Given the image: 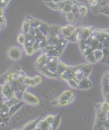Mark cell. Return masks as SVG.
<instances>
[{"label":"cell","instance_id":"8d00e7d4","mask_svg":"<svg viewBox=\"0 0 109 130\" xmlns=\"http://www.w3.org/2000/svg\"><path fill=\"white\" fill-rule=\"evenodd\" d=\"M6 26H7L6 17L5 16H0V27H1V29H4Z\"/></svg>","mask_w":109,"mask_h":130},{"label":"cell","instance_id":"2e32d148","mask_svg":"<svg viewBox=\"0 0 109 130\" xmlns=\"http://www.w3.org/2000/svg\"><path fill=\"white\" fill-rule=\"evenodd\" d=\"M64 17H65V20H66L69 24H73L75 20H77V18H78L72 11H71V12H65L64 13Z\"/></svg>","mask_w":109,"mask_h":130},{"label":"cell","instance_id":"ba28073f","mask_svg":"<svg viewBox=\"0 0 109 130\" xmlns=\"http://www.w3.org/2000/svg\"><path fill=\"white\" fill-rule=\"evenodd\" d=\"M74 98H75L74 92L72 90H65L58 96V99L59 100H71V99H74Z\"/></svg>","mask_w":109,"mask_h":130},{"label":"cell","instance_id":"484cf974","mask_svg":"<svg viewBox=\"0 0 109 130\" xmlns=\"http://www.w3.org/2000/svg\"><path fill=\"white\" fill-rule=\"evenodd\" d=\"M60 122H61V115H59V116H56L55 117V120H54L53 124H52V129L53 130L58 129L59 126H60Z\"/></svg>","mask_w":109,"mask_h":130},{"label":"cell","instance_id":"cb8c5ba5","mask_svg":"<svg viewBox=\"0 0 109 130\" xmlns=\"http://www.w3.org/2000/svg\"><path fill=\"white\" fill-rule=\"evenodd\" d=\"M50 57H60V56L62 55V53L60 52L59 50H52V51H48V52H46Z\"/></svg>","mask_w":109,"mask_h":130},{"label":"cell","instance_id":"60d3db41","mask_svg":"<svg viewBox=\"0 0 109 130\" xmlns=\"http://www.w3.org/2000/svg\"><path fill=\"white\" fill-rule=\"evenodd\" d=\"M72 8H73V5H66V6L64 7V9H63V13L71 12V11H72Z\"/></svg>","mask_w":109,"mask_h":130},{"label":"cell","instance_id":"836d02e7","mask_svg":"<svg viewBox=\"0 0 109 130\" xmlns=\"http://www.w3.org/2000/svg\"><path fill=\"white\" fill-rule=\"evenodd\" d=\"M86 61H87V62H89L90 64H92V63H96L97 59H96V57H94V54L92 53V54H90V55L86 56Z\"/></svg>","mask_w":109,"mask_h":130},{"label":"cell","instance_id":"ab89813d","mask_svg":"<svg viewBox=\"0 0 109 130\" xmlns=\"http://www.w3.org/2000/svg\"><path fill=\"white\" fill-rule=\"evenodd\" d=\"M34 78V82H35V85H38L42 83V76H39V75H36V76L33 77Z\"/></svg>","mask_w":109,"mask_h":130},{"label":"cell","instance_id":"74e56055","mask_svg":"<svg viewBox=\"0 0 109 130\" xmlns=\"http://www.w3.org/2000/svg\"><path fill=\"white\" fill-rule=\"evenodd\" d=\"M66 6V2H65V0H62V1L58 2V10H61V11H63L64 7Z\"/></svg>","mask_w":109,"mask_h":130},{"label":"cell","instance_id":"4fadbf2b","mask_svg":"<svg viewBox=\"0 0 109 130\" xmlns=\"http://www.w3.org/2000/svg\"><path fill=\"white\" fill-rule=\"evenodd\" d=\"M61 32V27L58 25H50L48 29V36H56Z\"/></svg>","mask_w":109,"mask_h":130},{"label":"cell","instance_id":"d590c367","mask_svg":"<svg viewBox=\"0 0 109 130\" xmlns=\"http://www.w3.org/2000/svg\"><path fill=\"white\" fill-rule=\"evenodd\" d=\"M72 12L74 13L77 17H79L80 16V9H79V4H75L73 5V8H72Z\"/></svg>","mask_w":109,"mask_h":130},{"label":"cell","instance_id":"ac0fdd59","mask_svg":"<svg viewBox=\"0 0 109 130\" xmlns=\"http://www.w3.org/2000/svg\"><path fill=\"white\" fill-rule=\"evenodd\" d=\"M69 69V65H66L64 63V62H61L60 61V63H59V66H58V74H59V76H61L63 73L66 71V70Z\"/></svg>","mask_w":109,"mask_h":130},{"label":"cell","instance_id":"3957f363","mask_svg":"<svg viewBox=\"0 0 109 130\" xmlns=\"http://www.w3.org/2000/svg\"><path fill=\"white\" fill-rule=\"evenodd\" d=\"M75 29H77V27L73 25V24H69L67 26L61 27V32H62V35H63L65 38L67 39L71 35H73V32L75 31Z\"/></svg>","mask_w":109,"mask_h":130},{"label":"cell","instance_id":"8fae6325","mask_svg":"<svg viewBox=\"0 0 109 130\" xmlns=\"http://www.w3.org/2000/svg\"><path fill=\"white\" fill-rule=\"evenodd\" d=\"M31 28H32V23H31V20H29V18L27 17L26 19L23 21V26H21V31H23L24 34H28V32L31 31Z\"/></svg>","mask_w":109,"mask_h":130},{"label":"cell","instance_id":"603a6c76","mask_svg":"<svg viewBox=\"0 0 109 130\" xmlns=\"http://www.w3.org/2000/svg\"><path fill=\"white\" fill-rule=\"evenodd\" d=\"M24 51H25V53L27 54V55H33L36 51H35L34 48V45H24Z\"/></svg>","mask_w":109,"mask_h":130},{"label":"cell","instance_id":"83f0119b","mask_svg":"<svg viewBox=\"0 0 109 130\" xmlns=\"http://www.w3.org/2000/svg\"><path fill=\"white\" fill-rule=\"evenodd\" d=\"M66 82H67V84L71 86V89H79V82H77L74 78H70Z\"/></svg>","mask_w":109,"mask_h":130},{"label":"cell","instance_id":"7402d4cb","mask_svg":"<svg viewBox=\"0 0 109 130\" xmlns=\"http://www.w3.org/2000/svg\"><path fill=\"white\" fill-rule=\"evenodd\" d=\"M38 28H39L43 32H44L46 36H48V29H50V25H47V24L44 23V21H40Z\"/></svg>","mask_w":109,"mask_h":130},{"label":"cell","instance_id":"8992f818","mask_svg":"<svg viewBox=\"0 0 109 130\" xmlns=\"http://www.w3.org/2000/svg\"><path fill=\"white\" fill-rule=\"evenodd\" d=\"M47 59H48V55L46 53L43 52L38 56V57H37V59H36V63H35V66H36V69H39V67L45 66L46 63H47Z\"/></svg>","mask_w":109,"mask_h":130},{"label":"cell","instance_id":"4316f807","mask_svg":"<svg viewBox=\"0 0 109 130\" xmlns=\"http://www.w3.org/2000/svg\"><path fill=\"white\" fill-rule=\"evenodd\" d=\"M17 42L19 43V44H21V45L25 44V42H26V34H24L23 31H21L20 34H18V36H17Z\"/></svg>","mask_w":109,"mask_h":130},{"label":"cell","instance_id":"7c38bea8","mask_svg":"<svg viewBox=\"0 0 109 130\" xmlns=\"http://www.w3.org/2000/svg\"><path fill=\"white\" fill-rule=\"evenodd\" d=\"M73 67L74 66H69V69H67L60 77H61L62 80H64V81H67V80H70V78H73Z\"/></svg>","mask_w":109,"mask_h":130},{"label":"cell","instance_id":"f546056e","mask_svg":"<svg viewBox=\"0 0 109 130\" xmlns=\"http://www.w3.org/2000/svg\"><path fill=\"white\" fill-rule=\"evenodd\" d=\"M24 83H25L27 86H36V85H35V82H34V78L29 77V76H26L25 77V81H24Z\"/></svg>","mask_w":109,"mask_h":130},{"label":"cell","instance_id":"277c9868","mask_svg":"<svg viewBox=\"0 0 109 130\" xmlns=\"http://www.w3.org/2000/svg\"><path fill=\"white\" fill-rule=\"evenodd\" d=\"M59 63H60V59L59 57H50L48 56V59H47V63H46V66L53 71L54 73H58V66H59Z\"/></svg>","mask_w":109,"mask_h":130},{"label":"cell","instance_id":"7a4b0ae2","mask_svg":"<svg viewBox=\"0 0 109 130\" xmlns=\"http://www.w3.org/2000/svg\"><path fill=\"white\" fill-rule=\"evenodd\" d=\"M8 56L11 61H19L21 58V50L17 46H11L8 50Z\"/></svg>","mask_w":109,"mask_h":130},{"label":"cell","instance_id":"4dcf8cb0","mask_svg":"<svg viewBox=\"0 0 109 130\" xmlns=\"http://www.w3.org/2000/svg\"><path fill=\"white\" fill-rule=\"evenodd\" d=\"M1 113H9L10 111V105L8 103H1V108H0Z\"/></svg>","mask_w":109,"mask_h":130},{"label":"cell","instance_id":"1f68e13d","mask_svg":"<svg viewBox=\"0 0 109 130\" xmlns=\"http://www.w3.org/2000/svg\"><path fill=\"white\" fill-rule=\"evenodd\" d=\"M74 101V99H71V100H59V107H65V105H69L72 102Z\"/></svg>","mask_w":109,"mask_h":130},{"label":"cell","instance_id":"5b68a950","mask_svg":"<svg viewBox=\"0 0 109 130\" xmlns=\"http://www.w3.org/2000/svg\"><path fill=\"white\" fill-rule=\"evenodd\" d=\"M37 71H38L40 74L44 75V76H46V77H51V78H58V77H60L58 73H54L53 71H51V70L48 69L46 65H45V66H43V67L37 69Z\"/></svg>","mask_w":109,"mask_h":130},{"label":"cell","instance_id":"d6986e66","mask_svg":"<svg viewBox=\"0 0 109 130\" xmlns=\"http://www.w3.org/2000/svg\"><path fill=\"white\" fill-rule=\"evenodd\" d=\"M94 57H96L97 62H100L102 61L103 57H105V53H103V50H100V48H97V50H94Z\"/></svg>","mask_w":109,"mask_h":130},{"label":"cell","instance_id":"f1b7e54d","mask_svg":"<svg viewBox=\"0 0 109 130\" xmlns=\"http://www.w3.org/2000/svg\"><path fill=\"white\" fill-rule=\"evenodd\" d=\"M79 9H80V16H86L88 13V7L86 5L79 4Z\"/></svg>","mask_w":109,"mask_h":130},{"label":"cell","instance_id":"b9f144b4","mask_svg":"<svg viewBox=\"0 0 109 130\" xmlns=\"http://www.w3.org/2000/svg\"><path fill=\"white\" fill-rule=\"evenodd\" d=\"M9 1L10 0H0V5H1V8H6L7 7V5L9 4Z\"/></svg>","mask_w":109,"mask_h":130},{"label":"cell","instance_id":"52a82bcc","mask_svg":"<svg viewBox=\"0 0 109 130\" xmlns=\"http://www.w3.org/2000/svg\"><path fill=\"white\" fill-rule=\"evenodd\" d=\"M91 86H92V82L89 80V76L83 77L79 82V89H81V90H89V89H91Z\"/></svg>","mask_w":109,"mask_h":130},{"label":"cell","instance_id":"ffe728a7","mask_svg":"<svg viewBox=\"0 0 109 130\" xmlns=\"http://www.w3.org/2000/svg\"><path fill=\"white\" fill-rule=\"evenodd\" d=\"M21 107H23V102H21V101H19L18 103H16L15 105H12V107H10V111H9L10 116H13L16 112H17V111H19Z\"/></svg>","mask_w":109,"mask_h":130},{"label":"cell","instance_id":"e575fe53","mask_svg":"<svg viewBox=\"0 0 109 130\" xmlns=\"http://www.w3.org/2000/svg\"><path fill=\"white\" fill-rule=\"evenodd\" d=\"M46 6L48 8H51V9H53V10H58V2H55V1L46 2Z\"/></svg>","mask_w":109,"mask_h":130},{"label":"cell","instance_id":"5bb4252c","mask_svg":"<svg viewBox=\"0 0 109 130\" xmlns=\"http://www.w3.org/2000/svg\"><path fill=\"white\" fill-rule=\"evenodd\" d=\"M39 120H40V118L35 119V120H33V121H31V122H28L26 126H24V129H25V130L36 129L37 128V124H38V122H39Z\"/></svg>","mask_w":109,"mask_h":130},{"label":"cell","instance_id":"44dd1931","mask_svg":"<svg viewBox=\"0 0 109 130\" xmlns=\"http://www.w3.org/2000/svg\"><path fill=\"white\" fill-rule=\"evenodd\" d=\"M10 118H11L10 113H1V124L8 126L10 123Z\"/></svg>","mask_w":109,"mask_h":130},{"label":"cell","instance_id":"6da1fadb","mask_svg":"<svg viewBox=\"0 0 109 130\" xmlns=\"http://www.w3.org/2000/svg\"><path fill=\"white\" fill-rule=\"evenodd\" d=\"M21 99H23L24 102H26V103H28L31 105H38L40 103L38 98L35 95V94L31 93V92H25V93L23 94V98H21Z\"/></svg>","mask_w":109,"mask_h":130},{"label":"cell","instance_id":"9a60e30c","mask_svg":"<svg viewBox=\"0 0 109 130\" xmlns=\"http://www.w3.org/2000/svg\"><path fill=\"white\" fill-rule=\"evenodd\" d=\"M81 70H82V72L86 74V76H89L90 74H91V71H92V66L90 65V63H87V64H81L80 65Z\"/></svg>","mask_w":109,"mask_h":130},{"label":"cell","instance_id":"d6a6232c","mask_svg":"<svg viewBox=\"0 0 109 130\" xmlns=\"http://www.w3.org/2000/svg\"><path fill=\"white\" fill-rule=\"evenodd\" d=\"M94 52V50H93V48H92L91 47V46H87V47H86V50H83L82 51V54H83V56H84V57H86V56H88V55H90V54H92V53H93Z\"/></svg>","mask_w":109,"mask_h":130},{"label":"cell","instance_id":"bcb514c9","mask_svg":"<svg viewBox=\"0 0 109 130\" xmlns=\"http://www.w3.org/2000/svg\"><path fill=\"white\" fill-rule=\"evenodd\" d=\"M53 1H55V2H60V1H62V0H53Z\"/></svg>","mask_w":109,"mask_h":130},{"label":"cell","instance_id":"d4e9b609","mask_svg":"<svg viewBox=\"0 0 109 130\" xmlns=\"http://www.w3.org/2000/svg\"><path fill=\"white\" fill-rule=\"evenodd\" d=\"M93 128L94 129H105V120H99V119H96V122H94Z\"/></svg>","mask_w":109,"mask_h":130},{"label":"cell","instance_id":"e0dca14e","mask_svg":"<svg viewBox=\"0 0 109 130\" xmlns=\"http://www.w3.org/2000/svg\"><path fill=\"white\" fill-rule=\"evenodd\" d=\"M35 42H36V36H35V35L31 34V32L26 34V42H25L26 45H34ZM25 44H24V45H25Z\"/></svg>","mask_w":109,"mask_h":130},{"label":"cell","instance_id":"9c48e42d","mask_svg":"<svg viewBox=\"0 0 109 130\" xmlns=\"http://www.w3.org/2000/svg\"><path fill=\"white\" fill-rule=\"evenodd\" d=\"M92 32H93V29H92L91 27H82L80 39H86L87 40L92 35Z\"/></svg>","mask_w":109,"mask_h":130},{"label":"cell","instance_id":"ee69618b","mask_svg":"<svg viewBox=\"0 0 109 130\" xmlns=\"http://www.w3.org/2000/svg\"><path fill=\"white\" fill-rule=\"evenodd\" d=\"M0 16H5V9L4 8H0Z\"/></svg>","mask_w":109,"mask_h":130},{"label":"cell","instance_id":"7bdbcfd3","mask_svg":"<svg viewBox=\"0 0 109 130\" xmlns=\"http://www.w3.org/2000/svg\"><path fill=\"white\" fill-rule=\"evenodd\" d=\"M105 129H109V119L105 120Z\"/></svg>","mask_w":109,"mask_h":130},{"label":"cell","instance_id":"30bf717a","mask_svg":"<svg viewBox=\"0 0 109 130\" xmlns=\"http://www.w3.org/2000/svg\"><path fill=\"white\" fill-rule=\"evenodd\" d=\"M36 129H40V130H50L52 129V124L48 122L47 120L44 118V119H40L38 124H37V128Z\"/></svg>","mask_w":109,"mask_h":130},{"label":"cell","instance_id":"f6af8a7d","mask_svg":"<svg viewBox=\"0 0 109 130\" xmlns=\"http://www.w3.org/2000/svg\"><path fill=\"white\" fill-rule=\"evenodd\" d=\"M50 1H53V0H44L45 4H46V2H50Z\"/></svg>","mask_w":109,"mask_h":130},{"label":"cell","instance_id":"f35d334b","mask_svg":"<svg viewBox=\"0 0 109 130\" xmlns=\"http://www.w3.org/2000/svg\"><path fill=\"white\" fill-rule=\"evenodd\" d=\"M55 117H56V116H54V115H47V116L45 117V119H46V120H47L51 124H53L54 120H55Z\"/></svg>","mask_w":109,"mask_h":130}]
</instances>
